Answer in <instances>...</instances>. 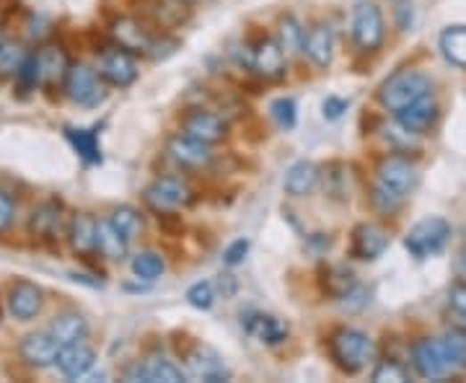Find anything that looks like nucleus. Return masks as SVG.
<instances>
[{"instance_id": "obj_3", "label": "nucleus", "mask_w": 466, "mask_h": 383, "mask_svg": "<svg viewBox=\"0 0 466 383\" xmlns=\"http://www.w3.org/2000/svg\"><path fill=\"white\" fill-rule=\"evenodd\" d=\"M451 239V223L446 218H425L414 223L407 236H405V249L414 259H430L440 254Z\"/></svg>"}, {"instance_id": "obj_9", "label": "nucleus", "mask_w": 466, "mask_h": 383, "mask_svg": "<svg viewBox=\"0 0 466 383\" xmlns=\"http://www.w3.org/2000/svg\"><path fill=\"white\" fill-rule=\"evenodd\" d=\"M184 360H187V373L192 379H197V381L223 383L231 379V371L223 363V357L213 347H208V345H194Z\"/></svg>"}, {"instance_id": "obj_7", "label": "nucleus", "mask_w": 466, "mask_h": 383, "mask_svg": "<svg viewBox=\"0 0 466 383\" xmlns=\"http://www.w3.org/2000/svg\"><path fill=\"white\" fill-rule=\"evenodd\" d=\"M62 86H65L68 96H70L76 104L88 107V110L99 107V104L107 99V91H104V86L99 81L96 70H91L88 65H70L68 78H65Z\"/></svg>"}, {"instance_id": "obj_23", "label": "nucleus", "mask_w": 466, "mask_h": 383, "mask_svg": "<svg viewBox=\"0 0 466 383\" xmlns=\"http://www.w3.org/2000/svg\"><path fill=\"white\" fill-rule=\"evenodd\" d=\"M303 53L314 60V65L327 68L331 57H334V34H331V29L324 27V24L308 29L306 37H303Z\"/></svg>"}, {"instance_id": "obj_45", "label": "nucleus", "mask_w": 466, "mask_h": 383, "mask_svg": "<svg viewBox=\"0 0 466 383\" xmlns=\"http://www.w3.org/2000/svg\"><path fill=\"white\" fill-rule=\"evenodd\" d=\"M218 288H220V293H223V298H233V296H236V290H239V282H236V277H233V274H220Z\"/></svg>"}, {"instance_id": "obj_27", "label": "nucleus", "mask_w": 466, "mask_h": 383, "mask_svg": "<svg viewBox=\"0 0 466 383\" xmlns=\"http://www.w3.org/2000/svg\"><path fill=\"white\" fill-rule=\"evenodd\" d=\"M62 223V210L57 202H45L39 205L31 218H29V231L34 239H55V233L60 231Z\"/></svg>"}, {"instance_id": "obj_31", "label": "nucleus", "mask_w": 466, "mask_h": 383, "mask_svg": "<svg viewBox=\"0 0 466 383\" xmlns=\"http://www.w3.org/2000/svg\"><path fill=\"white\" fill-rule=\"evenodd\" d=\"M68 140L73 143V148L78 151L86 164H102V148H99V135L96 130H83V127H68L65 130Z\"/></svg>"}, {"instance_id": "obj_28", "label": "nucleus", "mask_w": 466, "mask_h": 383, "mask_svg": "<svg viewBox=\"0 0 466 383\" xmlns=\"http://www.w3.org/2000/svg\"><path fill=\"white\" fill-rule=\"evenodd\" d=\"M70 247L78 254H91L96 251V241H99V223L91 218L88 213H78L70 220Z\"/></svg>"}, {"instance_id": "obj_19", "label": "nucleus", "mask_w": 466, "mask_h": 383, "mask_svg": "<svg viewBox=\"0 0 466 383\" xmlns=\"http://www.w3.org/2000/svg\"><path fill=\"white\" fill-rule=\"evenodd\" d=\"M388 247V233L376 223H360L353 231V257L363 262H376Z\"/></svg>"}, {"instance_id": "obj_30", "label": "nucleus", "mask_w": 466, "mask_h": 383, "mask_svg": "<svg viewBox=\"0 0 466 383\" xmlns=\"http://www.w3.org/2000/svg\"><path fill=\"white\" fill-rule=\"evenodd\" d=\"M356 285V273L345 265H331L324 270V277H322V288L331 298H345Z\"/></svg>"}, {"instance_id": "obj_10", "label": "nucleus", "mask_w": 466, "mask_h": 383, "mask_svg": "<svg viewBox=\"0 0 466 383\" xmlns=\"http://www.w3.org/2000/svg\"><path fill=\"white\" fill-rule=\"evenodd\" d=\"M182 130L197 140L216 145L228 135V122L210 110H190L187 114H182Z\"/></svg>"}, {"instance_id": "obj_6", "label": "nucleus", "mask_w": 466, "mask_h": 383, "mask_svg": "<svg viewBox=\"0 0 466 383\" xmlns=\"http://www.w3.org/2000/svg\"><path fill=\"white\" fill-rule=\"evenodd\" d=\"M111 34H114V42L117 47L127 50V53H135V55H148V57H161V45L164 39H156L148 29L143 27L135 19H117L114 27H111Z\"/></svg>"}, {"instance_id": "obj_35", "label": "nucleus", "mask_w": 466, "mask_h": 383, "mask_svg": "<svg viewBox=\"0 0 466 383\" xmlns=\"http://www.w3.org/2000/svg\"><path fill=\"white\" fill-rule=\"evenodd\" d=\"M303 37H306V31H303L301 24L293 16H288V19L280 21V37H277V42L285 50V55L303 50Z\"/></svg>"}, {"instance_id": "obj_46", "label": "nucleus", "mask_w": 466, "mask_h": 383, "mask_svg": "<svg viewBox=\"0 0 466 383\" xmlns=\"http://www.w3.org/2000/svg\"><path fill=\"white\" fill-rule=\"evenodd\" d=\"M365 296H368V293H365V290H363V288H353V290H350V293H347V296H345V306H347V308H353V311H357V308H360V306H365V303H368V298H365Z\"/></svg>"}, {"instance_id": "obj_4", "label": "nucleus", "mask_w": 466, "mask_h": 383, "mask_svg": "<svg viewBox=\"0 0 466 383\" xmlns=\"http://www.w3.org/2000/svg\"><path fill=\"white\" fill-rule=\"evenodd\" d=\"M143 200L151 210L156 213H171V210H179V208H187L192 202V190L190 184L182 179V176H174V174H166L153 179L145 192H143Z\"/></svg>"}, {"instance_id": "obj_5", "label": "nucleus", "mask_w": 466, "mask_h": 383, "mask_svg": "<svg viewBox=\"0 0 466 383\" xmlns=\"http://www.w3.org/2000/svg\"><path fill=\"white\" fill-rule=\"evenodd\" d=\"M353 39L363 53H376L384 42V16L376 3L363 0L353 13Z\"/></svg>"}, {"instance_id": "obj_1", "label": "nucleus", "mask_w": 466, "mask_h": 383, "mask_svg": "<svg viewBox=\"0 0 466 383\" xmlns=\"http://www.w3.org/2000/svg\"><path fill=\"white\" fill-rule=\"evenodd\" d=\"M330 353L339 371L356 376L360 371H365L368 363L373 360L376 345H373V339L365 331L353 327H342L330 337Z\"/></svg>"}, {"instance_id": "obj_18", "label": "nucleus", "mask_w": 466, "mask_h": 383, "mask_svg": "<svg viewBox=\"0 0 466 383\" xmlns=\"http://www.w3.org/2000/svg\"><path fill=\"white\" fill-rule=\"evenodd\" d=\"M412 365H414L420 379H440L448 373L443 353H440L438 337L436 339H417L412 345Z\"/></svg>"}, {"instance_id": "obj_22", "label": "nucleus", "mask_w": 466, "mask_h": 383, "mask_svg": "<svg viewBox=\"0 0 466 383\" xmlns=\"http://www.w3.org/2000/svg\"><path fill=\"white\" fill-rule=\"evenodd\" d=\"M241 324L247 329V334H251L254 339H259L265 345H280L288 339V324L273 314L251 311L247 316H241Z\"/></svg>"}, {"instance_id": "obj_14", "label": "nucleus", "mask_w": 466, "mask_h": 383, "mask_svg": "<svg viewBox=\"0 0 466 383\" xmlns=\"http://www.w3.org/2000/svg\"><path fill=\"white\" fill-rule=\"evenodd\" d=\"M34 70H37V83L45 88H53L57 83H65L70 62L68 55L60 47H42L34 53Z\"/></svg>"}, {"instance_id": "obj_32", "label": "nucleus", "mask_w": 466, "mask_h": 383, "mask_svg": "<svg viewBox=\"0 0 466 383\" xmlns=\"http://www.w3.org/2000/svg\"><path fill=\"white\" fill-rule=\"evenodd\" d=\"M440 53L448 62L466 68V27H448L440 34Z\"/></svg>"}, {"instance_id": "obj_20", "label": "nucleus", "mask_w": 466, "mask_h": 383, "mask_svg": "<svg viewBox=\"0 0 466 383\" xmlns=\"http://www.w3.org/2000/svg\"><path fill=\"white\" fill-rule=\"evenodd\" d=\"M251 68L267 81L282 78L285 76V50L280 47V42L277 39H262L251 53Z\"/></svg>"}, {"instance_id": "obj_37", "label": "nucleus", "mask_w": 466, "mask_h": 383, "mask_svg": "<svg viewBox=\"0 0 466 383\" xmlns=\"http://www.w3.org/2000/svg\"><path fill=\"white\" fill-rule=\"evenodd\" d=\"M27 57L29 55L19 47V45L5 42V45L0 47V76H3V78H8V76H19L21 68H24V62H27Z\"/></svg>"}, {"instance_id": "obj_36", "label": "nucleus", "mask_w": 466, "mask_h": 383, "mask_svg": "<svg viewBox=\"0 0 466 383\" xmlns=\"http://www.w3.org/2000/svg\"><path fill=\"white\" fill-rule=\"evenodd\" d=\"M110 220L119 228V233H125L130 241H133L137 233L143 231V218H140V213H137L135 208H130V205L117 208V210L111 213Z\"/></svg>"}, {"instance_id": "obj_44", "label": "nucleus", "mask_w": 466, "mask_h": 383, "mask_svg": "<svg viewBox=\"0 0 466 383\" xmlns=\"http://www.w3.org/2000/svg\"><path fill=\"white\" fill-rule=\"evenodd\" d=\"M13 213H16V205L11 200V194L0 190V231H5L13 223Z\"/></svg>"}, {"instance_id": "obj_40", "label": "nucleus", "mask_w": 466, "mask_h": 383, "mask_svg": "<svg viewBox=\"0 0 466 383\" xmlns=\"http://www.w3.org/2000/svg\"><path fill=\"white\" fill-rule=\"evenodd\" d=\"M216 285L213 282H208V280H202V282H194L192 288L187 290V303L194 306V308H200V311H208V308H213V303H216Z\"/></svg>"}, {"instance_id": "obj_39", "label": "nucleus", "mask_w": 466, "mask_h": 383, "mask_svg": "<svg viewBox=\"0 0 466 383\" xmlns=\"http://www.w3.org/2000/svg\"><path fill=\"white\" fill-rule=\"evenodd\" d=\"M371 200H373V208H376L379 213H384V216H394V213L402 208L405 194H399V192H394L391 187H386L384 182H379V184H376V190H373V194H371Z\"/></svg>"}, {"instance_id": "obj_33", "label": "nucleus", "mask_w": 466, "mask_h": 383, "mask_svg": "<svg viewBox=\"0 0 466 383\" xmlns=\"http://www.w3.org/2000/svg\"><path fill=\"white\" fill-rule=\"evenodd\" d=\"M164 259L156 251H140V254L133 257V274H135L137 280H148V282L159 280L164 274Z\"/></svg>"}, {"instance_id": "obj_16", "label": "nucleus", "mask_w": 466, "mask_h": 383, "mask_svg": "<svg viewBox=\"0 0 466 383\" xmlns=\"http://www.w3.org/2000/svg\"><path fill=\"white\" fill-rule=\"evenodd\" d=\"M99 76L107 83H111V86L125 88V86H130L137 78L135 60L130 57L127 50H122V47L107 50L102 55V62H99Z\"/></svg>"}, {"instance_id": "obj_34", "label": "nucleus", "mask_w": 466, "mask_h": 383, "mask_svg": "<svg viewBox=\"0 0 466 383\" xmlns=\"http://www.w3.org/2000/svg\"><path fill=\"white\" fill-rule=\"evenodd\" d=\"M270 114H273V119L277 122L280 130H293L296 122H298V104L290 96H280L270 104Z\"/></svg>"}, {"instance_id": "obj_11", "label": "nucleus", "mask_w": 466, "mask_h": 383, "mask_svg": "<svg viewBox=\"0 0 466 383\" xmlns=\"http://www.w3.org/2000/svg\"><path fill=\"white\" fill-rule=\"evenodd\" d=\"M60 342H57L55 337L47 331H34V334H27L24 339H21V347H19V353H21V360L31 365V368H50V365H55L57 355H60Z\"/></svg>"}, {"instance_id": "obj_38", "label": "nucleus", "mask_w": 466, "mask_h": 383, "mask_svg": "<svg viewBox=\"0 0 466 383\" xmlns=\"http://www.w3.org/2000/svg\"><path fill=\"white\" fill-rule=\"evenodd\" d=\"M371 381H376V383H388V381H394V383H405V381H410V371L399 363V360H381L376 368H373V373H371Z\"/></svg>"}, {"instance_id": "obj_17", "label": "nucleus", "mask_w": 466, "mask_h": 383, "mask_svg": "<svg viewBox=\"0 0 466 383\" xmlns=\"http://www.w3.org/2000/svg\"><path fill=\"white\" fill-rule=\"evenodd\" d=\"M42 306H45V293H42L39 285H34L29 280H21V282L13 285L11 298H8V311H11L13 319L31 322L42 311Z\"/></svg>"}, {"instance_id": "obj_25", "label": "nucleus", "mask_w": 466, "mask_h": 383, "mask_svg": "<svg viewBox=\"0 0 466 383\" xmlns=\"http://www.w3.org/2000/svg\"><path fill=\"white\" fill-rule=\"evenodd\" d=\"M50 334L55 337L60 345H73V342H83L88 334V322L76 311H65L57 314L50 322Z\"/></svg>"}, {"instance_id": "obj_42", "label": "nucleus", "mask_w": 466, "mask_h": 383, "mask_svg": "<svg viewBox=\"0 0 466 383\" xmlns=\"http://www.w3.org/2000/svg\"><path fill=\"white\" fill-rule=\"evenodd\" d=\"M247 251H249V241H247V239H239V241H233L231 247L225 249V254H223V262H225L228 267H236V265H241V262H244Z\"/></svg>"}, {"instance_id": "obj_47", "label": "nucleus", "mask_w": 466, "mask_h": 383, "mask_svg": "<svg viewBox=\"0 0 466 383\" xmlns=\"http://www.w3.org/2000/svg\"><path fill=\"white\" fill-rule=\"evenodd\" d=\"M459 273L466 277V247L462 249V254H459Z\"/></svg>"}, {"instance_id": "obj_29", "label": "nucleus", "mask_w": 466, "mask_h": 383, "mask_svg": "<svg viewBox=\"0 0 466 383\" xmlns=\"http://www.w3.org/2000/svg\"><path fill=\"white\" fill-rule=\"evenodd\" d=\"M127 244L130 239L119 233V228L111 220H99V241H96L99 254H104L111 262H119L127 257Z\"/></svg>"}, {"instance_id": "obj_8", "label": "nucleus", "mask_w": 466, "mask_h": 383, "mask_svg": "<svg viewBox=\"0 0 466 383\" xmlns=\"http://www.w3.org/2000/svg\"><path fill=\"white\" fill-rule=\"evenodd\" d=\"M166 153H168L171 161H176V164L184 166V168H208V166L213 164V159H216L210 143L197 140V137L187 135V133L168 137Z\"/></svg>"}, {"instance_id": "obj_2", "label": "nucleus", "mask_w": 466, "mask_h": 383, "mask_svg": "<svg viewBox=\"0 0 466 383\" xmlns=\"http://www.w3.org/2000/svg\"><path fill=\"white\" fill-rule=\"evenodd\" d=\"M430 94V78L420 70H399L388 76L379 88V102L388 111H402L417 99Z\"/></svg>"}, {"instance_id": "obj_21", "label": "nucleus", "mask_w": 466, "mask_h": 383, "mask_svg": "<svg viewBox=\"0 0 466 383\" xmlns=\"http://www.w3.org/2000/svg\"><path fill=\"white\" fill-rule=\"evenodd\" d=\"M94 363H96V353L86 342H73L60 347L55 365L65 379H83L94 368Z\"/></svg>"}, {"instance_id": "obj_48", "label": "nucleus", "mask_w": 466, "mask_h": 383, "mask_svg": "<svg viewBox=\"0 0 466 383\" xmlns=\"http://www.w3.org/2000/svg\"><path fill=\"white\" fill-rule=\"evenodd\" d=\"M3 45H5V39H3V34H0V47H3Z\"/></svg>"}, {"instance_id": "obj_43", "label": "nucleus", "mask_w": 466, "mask_h": 383, "mask_svg": "<svg viewBox=\"0 0 466 383\" xmlns=\"http://www.w3.org/2000/svg\"><path fill=\"white\" fill-rule=\"evenodd\" d=\"M322 110H324L327 119H339L345 111L350 110V102L347 99H339V96H327L324 104H322Z\"/></svg>"}, {"instance_id": "obj_12", "label": "nucleus", "mask_w": 466, "mask_h": 383, "mask_svg": "<svg viewBox=\"0 0 466 383\" xmlns=\"http://www.w3.org/2000/svg\"><path fill=\"white\" fill-rule=\"evenodd\" d=\"M127 381H145V383H182L184 373L182 368H176L171 360L161 355H151L140 360L135 368H130L125 373Z\"/></svg>"}, {"instance_id": "obj_13", "label": "nucleus", "mask_w": 466, "mask_h": 383, "mask_svg": "<svg viewBox=\"0 0 466 383\" xmlns=\"http://www.w3.org/2000/svg\"><path fill=\"white\" fill-rule=\"evenodd\" d=\"M417 179H420L417 168L405 156H386L384 161L379 164V182H384L386 187H391L405 197L417 187Z\"/></svg>"}, {"instance_id": "obj_41", "label": "nucleus", "mask_w": 466, "mask_h": 383, "mask_svg": "<svg viewBox=\"0 0 466 383\" xmlns=\"http://www.w3.org/2000/svg\"><path fill=\"white\" fill-rule=\"evenodd\" d=\"M448 303H451V308L466 322V282L459 280V282L451 285V290H448Z\"/></svg>"}, {"instance_id": "obj_24", "label": "nucleus", "mask_w": 466, "mask_h": 383, "mask_svg": "<svg viewBox=\"0 0 466 383\" xmlns=\"http://www.w3.org/2000/svg\"><path fill=\"white\" fill-rule=\"evenodd\" d=\"M319 184V168L311 161H298L285 171V179H282V187L290 197H306L316 190Z\"/></svg>"}, {"instance_id": "obj_15", "label": "nucleus", "mask_w": 466, "mask_h": 383, "mask_svg": "<svg viewBox=\"0 0 466 383\" xmlns=\"http://www.w3.org/2000/svg\"><path fill=\"white\" fill-rule=\"evenodd\" d=\"M436 119H438V104L430 94L417 99L414 104L405 107L402 111H397L399 127L410 135H422L425 130H430L436 125Z\"/></svg>"}, {"instance_id": "obj_26", "label": "nucleus", "mask_w": 466, "mask_h": 383, "mask_svg": "<svg viewBox=\"0 0 466 383\" xmlns=\"http://www.w3.org/2000/svg\"><path fill=\"white\" fill-rule=\"evenodd\" d=\"M440 353L448 371H464L466 368V331L459 327L446 329L438 337Z\"/></svg>"}]
</instances>
